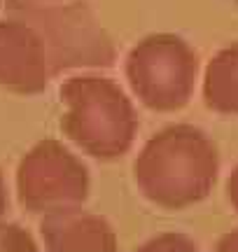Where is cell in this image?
I'll return each mask as SVG.
<instances>
[{
    "label": "cell",
    "instance_id": "1",
    "mask_svg": "<svg viewBox=\"0 0 238 252\" xmlns=\"http://www.w3.org/2000/svg\"><path fill=\"white\" fill-rule=\"evenodd\" d=\"M128 80L140 100L154 110L182 108L189 100L199 72L196 52L184 40L156 35L131 52Z\"/></svg>",
    "mask_w": 238,
    "mask_h": 252
},
{
    "label": "cell",
    "instance_id": "2",
    "mask_svg": "<svg viewBox=\"0 0 238 252\" xmlns=\"http://www.w3.org/2000/svg\"><path fill=\"white\" fill-rule=\"evenodd\" d=\"M70 103L68 128L93 152H115L126 147L133 133V110L126 96L105 80H73L65 87Z\"/></svg>",
    "mask_w": 238,
    "mask_h": 252
},
{
    "label": "cell",
    "instance_id": "3",
    "mask_svg": "<svg viewBox=\"0 0 238 252\" xmlns=\"http://www.w3.org/2000/svg\"><path fill=\"white\" fill-rule=\"evenodd\" d=\"M203 100L217 115H238V42L210 59L203 77Z\"/></svg>",
    "mask_w": 238,
    "mask_h": 252
},
{
    "label": "cell",
    "instance_id": "4",
    "mask_svg": "<svg viewBox=\"0 0 238 252\" xmlns=\"http://www.w3.org/2000/svg\"><path fill=\"white\" fill-rule=\"evenodd\" d=\"M229 196L234 201V206L238 208V168H236V175L229 180Z\"/></svg>",
    "mask_w": 238,
    "mask_h": 252
},
{
    "label": "cell",
    "instance_id": "5",
    "mask_svg": "<svg viewBox=\"0 0 238 252\" xmlns=\"http://www.w3.org/2000/svg\"><path fill=\"white\" fill-rule=\"evenodd\" d=\"M222 252H238V234L236 236H229L224 245H222Z\"/></svg>",
    "mask_w": 238,
    "mask_h": 252
}]
</instances>
